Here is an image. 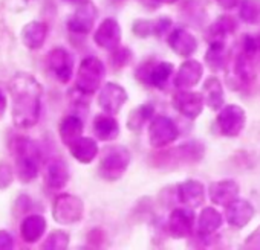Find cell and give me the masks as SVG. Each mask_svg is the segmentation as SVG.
<instances>
[{
  "instance_id": "1",
  "label": "cell",
  "mask_w": 260,
  "mask_h": 250,
  "mask_svg": "<svg viewBox=\"0 0 260 250\" xmlns=\"http://www.w3.org/2000/svg\"><path fill=\"white\" fill-rule=\"evenodd\" d=\"M11 117L17 129L36 127L42 114L43 87L39 79L28 73L19 72L10 81Z\"/></svg>"
},
{
  "instance_id": "2",
  "label": "cell",
  "mask_w": 260,
  "mask_h": 250,
  "mask_svg": "<svg viewBox=\"0 0 260 250\" xmlns=\"http://www.w3.org/2000/svg\"><path fill=\"white\" fill-rule=\"evenodd\" d=\"M226 79L233 89H245L260 81V34L243 35L242 49Z\"/></svg>"
},
{
  "instance_id": "3",
  "label": "cell",
  "mask_w": 260,
  "mask_h": 250,
  "mask_svg": "<svg viewBox=\"0 0 260 250\" xmlns=\"http://www.w3.org/2000/svg\"><path fill=\"white\" fill-rule=\"evenodd\" d=\"M11 151L16 160V174L22 183H31L40 171V150L26 136H16L11 144Z\"/></svg>"
},
{
  "instance_id": "4",
  "label": "cell",
  "mask_w": 260,
  "mask_h": 250,
  "mask_svg": "<svg viewBox=\"0 0 260 250\" xmlns=\"http://www.w3.org/2000/svg\"><path fill=\"white\" fill-rule=\"evenodd\" d=\"M104 75H106L104 64L95 57H87L81 61L78 67L75 87L83 95H92L100 89Z\"/></svg>"
},
{
  "instance_id": "5",
  "label": "cell",
  "mask_w": 260,
  "mask_h": 250,
  "mask_svg": "<svg viewBox=\"0 0 260 250\" xmlns=\"http://www.w3.org/2000/svg\"><path fill=\"white\" fill-rule=\"evenodd\" d=\"M130 163V153L124 147H110L104 150L101 159H100V166L98 173L104 180L113 182L118 180L127 170Z\"/></svg>"
},
{
  "instance_id": "6",
  "label": "cell",
  "mask_w": 260,
  "mask_h": 250,
  "mask_svg": "<svg viewBox=\"0 0 260 250\" xmlns=\"http://www.w3.org/2000/svg\"><path fill=\"white\" fill-rule=\"evenodd\" d=\"M84 204L83 200L72 194H60L52 204V218L58 224L71 226L83 218Z\"/></svg>"
},
{
  "instance_id": "7",
  "label": "cell",
  "mask_w": 260,
  "mask_h": 250,
  "mask_svg": "<svg viewBox=\"0 0 260 250\" xmlns=\"http://www.w3.org/2000/svg\"><path fill=\"white\" fill-rule=\"evenodd\" d=\"M179 136L176 123L167 116H156L149 127V142L153 148H162L175 142Z\"/></svg>"
},
{
  "instance_id": "8",
  "label": "cell",
  "mask_w": 260,
  "mask_h": 250,
  "mask_svg": "<svg viewBox=\"0 0 260 250\" xmlns=\"http://www.w3.org/2000/svg\"><path fill=\"white\" fill-rule=\"evenodd\" d=\"M46 64L58 82L66 84L71 81L74 73V57L64 48H54L46 57Z\"/></svg>"
},
{
  "instance_id": "9",
  "label": "cell",
  "mask_w": 260,
  "mask_h": 250,
  "mask_svg": "<svg viewBox=\"0 0 260 250\" xmlns=\"http://www.w3.org/2000/svg\"><path fill=\"white\" fill-rule=\"evenodd\" d=\"M98 17L96 7L90 0H83L75 8L74 14L68 20V29L74 34H89L93 29V25Z\"/></svg>"
},
{
  "instance_id": "10",
  "label": "cell",
  "mask_w": 260,
  "mask_h": 250,
  "mask_svg": "<svg viewBox=\"0 0 260 250\" xmlns=\"http://www.w3.org/2000/svg\"><path fill=\"white\" fill-rule=\"evenodd\" d=\"M245 120H246L245 111L239 105L223 107L216 119L220 135H223L226 138L237 136L245 127Z\"/></svg>"
},
{
  "instance_id": "11",
  "label": "cell",
  "mask_w": 260,
  "mask_h": 250,
  "mask_svg": "<svg viewBox=\"0 0 260 250\" xmlns=\"http://www.w3.org/2000/svg\"><path fill=\"white\" fill-rule=\"evenodd\" d=\"M204 96L202 93H196V92H190L185 89H179L175 95H173V107L184 116L194 119L202 113L204 108Z\"/></svg>"
},
{
  "instance_id": "12",
  "label": "cell",
  "mask_w": 260,
  "mask_h": 250,
  "mask_svg": "<svg viewBox=\"0 0 260 250\" xmlns=\"http://www.w3.org/2000/svg\"><path fill=\"white\" fill-rule=\"evenodd\" d=\"M125 101H127L125 90L122 87H119L118 84H115V82H107L100 90L98 105L107 114H112V116L116 114L121 110V107L124 105Z\"/></svg>"
},
{
  "instance_id": "13",
  "label": "cell",
  "mask_w": 260,
  "mask_h": 250,
  "mask_svg": "<svg viewBox=\"0 0 260 250\" xmlns=\"http://www.w3.org/2000/svg\"><path fill=\"white\" fill-rule=\"evenodd\" d=\"M202 156H204V147H202V144H199V142H188L185 145H181V147H178L175 150H169L167 153H164L161 156L159 163L162 166L164 162L172 163L173 159H175L179 163H188V165H191V163L201 160Z\"/></svg>"
},
{
  "instance_id": "14",
  "label": "cell",
  "mask_w": 260,
  "mask_h": 250,
  "mask_svg": "<svg viewBox=\"0 0 260 250\" xmlns=\"http://www.w3.org/2000/svg\"><path fill=\"white\" fill-rule=\"evenodd\" d=\"M69 182V170L63 159H52L45 170V186L51 192L63 189Z\"/></svg>"
},
{
  "instance_id": "15",
  "label": "cell",
  "mask_w": 260,
  "mask_h": 250,
  "mask_svg": "<svg viewBox=\"0 0 260 250\" xmlns=\"http://www.w3.org/2000/svg\"><path fill=\"white\" fill-rule=\"evenodd\" d=\"M93 41L107 51H113L115 48L119 46L121 41V31H119V25L115 19H106L103 20V23L100 25V28L96 29L95 35H93Z\"/></svg>"
},
{
  "instance_id": "16",
  "label": "cell",
  "mask_w": 260,
  "mask_h": 250,
  "mask_svg": "<svg viewBox=\"0 0 260 250\" xmlns=\"http://www.w3.org/2000/svg\"><path fill=\"white\" fill-rule=\"evenodd\" d=\"M194 226V214L188 209H175L169 217L170 235L176 239L190 236Z\"/></svg>"
},
{
  "instance_id": "17",
  "label": "cell",
  "mask_w": 260,
  "mask_h": 250,
  "mask_svg": "<svg viewBox=\"0 0 260 250\" xmlns=\"http://www.w3.org/2000/svg\"><path fill=\"white\" fill-rule=\"evenodd\" d=\"M48 37V25L43 22H29L22 28L20 32V40L25 48L29 51H39L45 45Z\"/></svg>"
},
{
  "instance_id": "18",
  "label": "cell",
  "mask_w": 260,
  "mask_h": 250,
  "mask_svg": "<svg viewBox=\"0 0 260 250\" xmlns=\"http://www.w3.org/2000/svg\"><path fill=\"white\" fill-rule=\"evenodd\" d=\"M46 218L40 214H31L23 218L20 224V236L26 244L37 242L46 232Z\"/></svg>"
},
{
  "instance_id": "19",
  "label": "cell",
  "mask_w": 260,
  "mask_h": 250,
  "mask_svg": "<svg viewBox=\"0 0 260 250\" xmlns=\"http://www.w3.org/2000/svg\"><path fill=\"white\" fill-rule=\"evenodd\" d=\"M225 207H226V221L231 226L239 227V229L246 226L251 221V218L254 217V207L246 200L236 198Z\"/></svg>"
},
{
  "instance_id": "20",
  "label": "cell",
  "mask_w": 260,
  "mask_h": 250,
  "mask_svg": "<svg viewBox=\"0 0 260 250\" xmlns=\"http://www.w3.org/2000/svg\"><path fill=\"white\" fill-rule=\"evenodd\" d=\"M202 73H204V69L201 66V63L194 61V60H190V61H185L181 64L178 73H176V78H175V86L178 89H191L194 87L201 78H202Z\"/></svg>"
},
{
  "instance_id": "21",
  "label": "cell",
  "mask_w": 260,
  "mask_h": 250,
  "mask_svg": "<svg viewBox=\"0 0 260 250\" xmlns=\"http://www.w3.org/2000/svg\"><path fill=\"white\" fill-rule=\"evenodd\" d=\"M178 198L188 207H198L205 200V189L201 182L187 180L178 186Z\"/></svg>"
},
{
  "instance_id": "22",
  "label": "cell",
  "mask_w": 260,
  "mask_h": 250,
  "mask_svg": "<svg viewBox=\"0 0 260 250\" xmlns=\"http://www.w3.org/2000/svg\"><path fill=\"white\" fill-rule=\"evenodd\" d=\"M210 198L214 204L219 206H226L231 201L236 200L239 194V186L233 180H222V182H214L210 185L208 189Z\"/></svg>"
},
{
  "instance_id": "23",
  "label": "cell",
  "mask_w": 260,
  "mask_h": 250,
  "mask_svg": "<svg viewBox=\"0 0 260 250\" xmlns=\"http://www.w3.org/2000/svg\"><path fill=\"white\" fill-rule=\"evenodd\" d=\"M169 46L181 57H190L198 49V41L187 29H175L169 37Z\"/></svg>"
},
{
  "instance_id": "24",
  "label": "cell",
  "mask_w": 260,
  "mask_h": 250,
  "mask_svg": "<svg viewBox=\"0 0 260 250\" xmlns=\"http://www.w3.org/2000/svg\"><path fill=\"white\" fill-rule=\"evenodd\" d=\"M83 130H84L83 120L77 114H68L58 123V135L66 147H69L74 141H77L83 135Z\"/></svg>"
},
{
  "instance_id": "25",
  "label": "cell",
  "mask_w": 260,
  "mask_h": 250,
  "mask_svg": "<svg viewBox=\"0 0 260 250\" xmlns=\"http://www.w3.org/2000/svg\"><path fill=\"white\" fill-rule=\"evenodd\" d=\"M93 133L100 141L109 142V141H113L118 138L119 125L112 114H107V113L98 114L93 119Z\"/></svg>"
},
{
  "instance_id": "26",
  "label": "cell",
  "mask_w": 260,
  "mask_h": 250,
  "mask_svg": "<svg viewBox=\"0 0 260 250\" xmlns=\"http://www.w3.org/2000/svg\"><path fill=\"white\" fill-rule=\"evenodd\" d=\"M68 148H69L72 157L75 160H78L80 163H90L98 154V144L92 138L80 136Z\"/></svg>"
},
{
  "instance_id": "27",
  "label": "cell",
  "mask_w": 260,
  "mask_h": 250,
  "mask_svg": "<svg viewBox=\"0 0 260 250\" xmlns=\"http://www.w3.org/2000/svg\"><path fill=\"white\" fill-rule=\"evenodd\" d=\"M222 226V215L214 207H205L198 218V235L205 238Z\"/></svg>"
},
{
  "instance_id": "28",
  "label": "cell",
  "mask_w": 260,
  "mask_h": 250,
  "mask_svg": "<svg viewBox=\"0 0 260 250\" xmlns=\"http://www.w3.org/2000/svg\"><path fill=\"white\" fill-rule=\"evenodd\" d=\"M204 101L211 110H219L223 105V90L222 84L217 78L211 76L204 84Z\"/></svg>"
},
{
  "instance_id": "29",
  "label": "cell",
  "mask_w": 260,
  "mask_h": 250,
  "mask_svg": "<svg viewBox=\"0 0 260 250\" xmlns=\"http://www.w3.org/2000/svg\"><path fill=\"white\" fill-rule=\"evenodd\" d=\"M155 113V107L153 104H143L140 107H137L135 110L130 111L128 119H127V129L132 132H140L144 125L153 117Z\"/></svg>"
},
{
  "instance_id": "30",
  "label": "cell",
  "mask_w": 260,
  "mask_h": 250,
  "mask_svg": "<svg viewBox=\"0 0 260 250\" xmlns=\"http://www.w3.org/2000/svg\"><path fill=\"white\" fill-rule=\"evenodd\" d=\"M226 60H228V55H226V52H225V43H214V45H210V48H208V51H207V55H205V61L208 63V66H210L214 72L225 69Z\"/></svg>"
},
{
  "instance_id": "31",
  "label": "cell",
  "mask_w": 260,
  "mask_h": 250,
  "mask_svg": "<svg viewBox=\"0 0 260 250\" xmlns=\"http://www.w3.org/2000/svg\"><path fill=\"white\" fill-rule=\"evenodd\" d=\"M240 17L249 25L260 23V0H242Z\"/></svg>"
},
{
  "instance_id": "32",
  "label": "cell",
  "mask_w": 260,
  "mask_h": 250,
  "mask_svg": "<svg viewBox=\"0 0 260 250\" xmlns=\"http://www.w3.org/2000/svg\"><path fill=\"white\" fill-rule=\"evenodd\" d=\"M68 245H69V233L61 229H57L46 236V239L42 242L40 247L48 250H63L68 248Z\"/></svg>"
},
{
  "instance_id": "33",
  "label": "cell",
  "mask_w": 260,
  "mask_h": 250,
  "mask_svg": "<svg viewBox=\"0 0 260 250\" xmlns=\"http://www.w3.org/2000/svg\"><path fill=\"white\" fill-rule=\"evenodd\" d=\"M110 64L113 66L115 70H119L122 67H125L130 60H132V52H130L128 48H115L113 51H110Z\"/></svg>"
},
{
  "instance_id": "34",
  "label": "cell",
  "mask_w": 260,
  "mask_h": 250,
  "mask_svg": "<svg viewBox=\"0 0 260 250\" xmlns=\"http://www.w3.org/2000/svg\"><path fill=\"white\" fill-rule=\"evenodd\" d=\"M14 176H16V171L10 163L0 162V191H5L13 185Z\"/></svg>"
},
{
  "instance_id": "35",
  "label": "cell",
  "mask_w": 260,
  "mask_h": 250,
  "mask_svg": "<svg viewBox=\"0 0 260 250\" xmlns=\"http://www.w3.org/2000/svg\"><path fill=\"white\" fill-rule=\"evenodd\" d=\"M152 31H153V26L147 20H138L134 25V34H137L138 37H147Z\"/></svg>"
},
{
  "instance_id": "36",
  "label": "cell",
  "mask_w": 260,
  "mask_h": 250,
  "mask_svg": "<svg viewBox=\"0 0 260 250\" xmlns=\"http://www.w3.org/2000/svg\"><path fill=\"white\" fill-rule=\"evenodd\" d=\"M14 248V238L11 232L0 230V250H11Z\"/></svg>"
},
{
  "instance_id": "37",
  "label": "cell",
  "mask_w": 260,
  "mask_h": 250,
  "mask_svg": "<svg viewBox=\"0 0 260 250\" xmlns=\"http://www.w3.org/2000/svg\"><path fill=\"white\" fill-rule=\"evenodd\" d=\"M170 26H172V20L167 19V17H161V19L155 23V26H153V32H155L156 35H162L167 29H170Z\"/></svg>"
},
{
  "instance_id": "38",
  "label": "cell",
  "mask_w": 260,
  "mask_h": 250,
  "mask_svg": "<svg viewBox=\"0 0 260 250\" xmlns=\"http://www.w3.org/2000/svg\"><path fill=\"white\" fill-rule=\"evenodd\" d=\"M245 247H248V248H260V227L255 229L249 235V238L245 241Z\"/></svg>"
},
{
  "instance_id": "39",
  "label": "cell",
  "mask_w": 260,
  "mask_h": 250,
  "mask_svg": "<svg viewBox=\"0 0 260 250\" xmlns=\"http://www.w3.org/2000/svg\"><path fill=\"white\" fill-rule=\"evenodd\" d=\"M216 2L225 10H233L234 7H237L242 2V0H216Z\"/></svg>"
},
{
  "instance_id": "40",
  "label": "cell",
  "mask_w": 260,
  "mask_h": 250,
  "mask_svg": "<svg viewBox=\"0 0 260 250\" xmlns=\"http://www.w3.org/2000/svg\"><path fill=\"white\" fill-rule=\"evenodd\" d=\"M7 107H8V99H7L5 93L0 90V119L4 117V114L7 111Z\"/></svg>"
},
{
  "instance_id": "41",
  "label": "cell",
  "mask_w": 260,
  "mask_h": 250,
  "mask_svg": "<svg viewBox=\"0 0 260 250\" xmlns=\"http://www.w3.org/2000/svg\"><path fill=\"white\" fill-rule=\"evenodd\" d=\"M176 0H156V4H166V5H170V4H175Z\"/></svg>"
},
{
  "instance_id": "42",
  "label": "cell",
  "mask_w": 260,
  "mask_h": 250,
  "mask_svg": "<svg viewBox=\"0 0 260 250\" xmlns=\"http://www.w3.org/2000/svg\"><path fill=\"white\" fill-rule=\"evenodd\" d=\"M66 2H74V4H80V2H83V0H66Z\"/></svg>"
}]
</instances>
